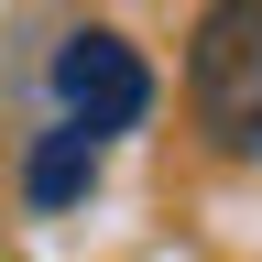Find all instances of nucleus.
I'll list each match as a JSON object with an SVG mask.
<instances>
[{"label": "nucleus", "mask_w": 262, "mask_h": 262, "mask_svg": "<svg viewBox=\"0 0 262 262\" xmlns=\"http://www.w3.org/2000/svg\"><path fill=\"white\" fill-rule=\"evenodd\" d=\"M186 98L219 153L262 164V0H208L186 33Z\"/></svg>", "instance_id": "f257e3e1"}, {"label": "nucleus", "mask_w": 262, "mask_h": 262, "mask_svg": "<svg viewBox=\"0 0 262 262\" xmlns=\"http://www.w3.org/2000/svg\"><path fill=\"white\" fill-rule=\"evenodd\" d=\"M55 120H77V131H98V142H110V131H142L153 120V66L120 44V33H66L55 44Z\"/></svg>", "instance_id": "f03ea898"}, {"label": "nucleus", "mask_w": 262, "mask_h": 262, "mask_svg": "<svg viewBox=\"0 0 262 262\" xmlns=\"http://www.w3.org/2000/svg\"><path fill=\"white\" fill-rule=\"evenodd\" d=\"M98 164H110V142L98 131H77V120H55V131H33V153H22V196L33 208H88L98 196Z\"/></svg>", "instance_id": "7ed1b4c3"}]
</instances>
